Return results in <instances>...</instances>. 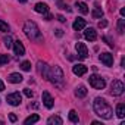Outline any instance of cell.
<instances>
[{
  "mask_svg": "<svg viewBox=\"0 0 125 125\" xmlns=\"http://www.w3.org/2000/svg\"><path fill=\"white\" fill-rule=\"evenodd\" d=\"M24 32L31 41H37V43L43 41V35H41V32H40V30H38V27H37V24L34 21H27L25 22Z\"/></svg>",
  "mask_w": 125,
  "mask_h": 125,
  "instance_id": "obj_2",
  "label": "cell"
},
{
  "mask_svg": "<svg viewBox=\"0 0 125 125\" xmlns=\"http://www.w3.org/2000/svg\"><path fill=\"white\" fill-rule=\"evenodd\" d=\"M75 6L78 8V10H80L83 15H87V13H88V6H87L84 2H77V3H75Z\"/></svg>",
  "mask_w": 125,
  "mask_h": 125,
  "instance_id": "obj_17",
  "label": "cell"
},
{
  "mask_svg": "<svg viewBox=\"0 0 125 125\" xmlns=\"http://www.w3.org/2000/svg\"><path fill=\"white\" fill-rule=\"evenodd\" d=\"M69 121H71V122H74V124H78V122H80L78 113H77L75 110H71V112H69Z\"/></svg>",
  "mask_w": 125,
  "mask_h": 125,
  "instance_id": "obj_22",
  "label": "cell"
},
{
  "mask_svg": "<svg viewBox=\"0 0 125 125\" xmlns=\"http://www.w3.org/2000/svg\"><path fill=\"white\" fill-rule=\"evenodd\" d=\"M75 49H77V53H78V57L80 59H87L88 57V50H87V47H85V44L84 43H77V46H75Z\"/></svg>",
  "mask_w": 125,
  "mask_h": 125,
  "instance_id": "obj_7",
  "label": "cell"
},
{
  "mask_svg": "<svg viewBox=\"0 0 125 125\" xmlns=\"http://www.w3.org/2000/svg\"><path fill=\"white\" fill-rule=\"evenodd\" d=\"M43 104H44L47 109H52L53 104H54V100H53V97L50 96L49 91H44V93H43Z\"/></svg>",
  "mask_w": 125,
  "mask_h": 125,
  "instance_id": "obj_9",
  "label": "cell"
},
{
  "mask_svg": "<svg viewBox=\"0 0 125 125\" xmlns=\"http://www.w3.org/2000/svg\"><path fill=\"white\" fill-rule=\"evenodd\" d=\"M47 124H49V125H53V124H56V125H62V124H63V121H62L59 116H50V118L47 119Z\"/></svg>",
  "mask_w": 125,
  "mask_h": 125,
  "instance_id": "obj_19",
  "label": "cell"
},
{
  "mask_svg": "<svg viewBox=\"0 0 125 125\" xmlns=\"http://www.w3.org/2000/svg\"><path fill=\"white\" fill-rule=\"evenodd\" d=\"M72 27H74V30H75V31H80V30L85 28V19H83V18H77V19L74 21Z\"/></svg>",
  "mask_w": 125,
  "mask_h": 125,
  "instance_id": "obj_13",
  "label": "cell"
},
{
  "mask_svg": "<svg viewBox=\"0 0 125 125\" xmlns=\"http://www.w3.org/2000/svg\"><path fill=\"white\" fill-rule=\"evenodd\" d=\"M88 83H90V85L93 87V88H96V90H103L104 87H106V81L102 78V77H99V75H90V78H88Z\"/></svg>",
  "mask_w": 125,
  "mask_h": 125,
  "instance_id": "obj_4",
  "label": "cell"
},
{
  "mask_svg": "<svg viewBox=\"0 0 125 125\" xmlns=\"http://www.w3.org/2000/svg\"><path fill=\"white\" fill-rule=\"evenodd\" d=\"M19 2H21V3H25V2H27V0H19Z\"/></svg>",
  "mask_w": 125,
  "mask_h": 125,
  "instance_id": "obj_39",
  "label": "cell"
},
{
  "mask_svg": "<svg viewBox=\"0 0 125 125\" xmlns=\"http://www.w3.org/2000/svg\"><path fill=\"white\" fill-rule=\"evenodd\" d=\"M56 35H57V37H62V35H63V32H62V30H56Z\"/></svg>",
  "mask_w": 125,
  "mask_h": 125,
  "instance_id": "obj_34",
  "label": "cell"
},
{
  "mask_svg": "<svg viewBox=\"0 0 125 125\" xmlns=\"http://www.w3.org/2000/svg\"><path fill=\"white\" fill-rule=\"evenodd\" d=\"M38 72H40V75H43L44 78H47V75H49V68H47V65L43 63V62H38Z\"/></svg>",
  "mask_w": 125,
  "mask_h": 125,
  "instance_id": "obj_15",
  "label": "cell"
},
{
  "mask_svg": "<svg viewBox=\"0 0 125 125\" xmlns=\"http://www.w3.org/2000/svg\"><path fill=\"white\" fill-rule=\"evenodd\" d=\"M13 49H15V53H16L18 56H24V54H25V47H24V44H22L19 40H16V41L13 43Z\"/></svg>",
  "mask_w": 125,
  "mask_h": 125,
  "instance_id": "obj_12",
  "label": "cell"
},
{
  "mask_svg": "<svg viewBox=\"0 0 125 125\" xmlns=\"http://www.w3.org/2000/svg\"><path fill=\"white\" fill-rule=\"evenodd\" d=\"M91 124H93V125H100V122H99V121H93Z\"/></svg>",
  "mask_w": 125,
  "mask_h": 125,
  "instance_id": "obj_38",
  "label": "cell"
},
{
  "mask_svg": "<svg viewBox=\"0 0 125 125\" xmlns=\"http://www.w3.org/2000/svg\"><path fill=\"white\" fill-rule=\"evenodd\" d=\"M87 93H88V91H87V88H85L84 85H80V87L75 90V96H77V97H85Z\"/></svg>",
  "mask_w": 125,
  "mask_h": 125,
  "instance_id": "obj_18",
  "label": "cell"
},
{
  "mask_svg": "<svg viewBox=\"0 0 125 125\" xmlns=\"http://www.w3.org/2000/svg\"><path fill=\"white\" fill-rule=\"evenodd\" d=\"M6 100H8V103H9V104H12V106H19V104H21V102H22V96L16 91V93L9 94V96L6 97Z\"/></svg>",
  "mask_w": 125,
  "mask_h": 125,
  "instance_id": "obj_6",
  "label": "cell"
},
{
  "mask_svg": "<svg viewBox=\"0 0 125 125\" xmlns=\"http://www.w3.org/2000/svg\"><path fill=\"white\" fill-rule=\"evenodd\" d=\"M47 80L57 88H63V84H65V75L62 72V69L59 66H53L47 75Z\"/></svg>",
  "mask_w": 125,
  "mask_h": 125,
  "instance_id": "obj_3",
  "label": "cell"
},
{
  "mask_svg": "<svg viewBox=\"0 0 125 125\" xmlns=\"http://www.w3.org/2000/svg\"><path fill=\"white\" fill-rule=\"evenodd\" d=\"M5 90V84H3V81L0 80V91H3Z\"/></svg>",
  "mask_w": 125,
  "mask_h": 125,
  "instance_id": "obj_36",
  "label": "cell"
},
{
  "mask_svg": "<svg viewBox=\"0 0 125 125\" xmlns=\"http://www.w3.org/2000/svg\"><path fill=\"white\" fill-rule=\"evenodd\" d=\"M93 109H94V112H96L100 118H103V119H110L112 115H113L112 107H110L109 103H107L104 99H102V97H96V99H94V102H93Z\"/></svg>",
  "mask_w": 125,
  "mask_h": 125,
  "instance_id": "obj_1",
  "label": "cell"
},
{
  "mask_svg": "<svg viewBox=\"0 0 125 125\" xmlns=\"http://www.w3.org/2000/svg\"><path fill=\"white\" fill-rule=\"evenodd\" d=\"M121 15H122V16H125V9H124V8L121 9Z\"/></svg>",
  "mask_w": 125,
  "mask_h": 125,
  "instance_id": "obj_37",
  "label": "cell"
},
{
  "mask_svg": "<svg viewBox=\"0 0 125 125\" xmlns=\"http://www.w3.org/2000/svg\"><path fill=\"white\" fill-rule=\"evenodd\" d=\"M72 72H74L75 75H78V77H83V75L87 74V66L83 65V63H77V65L72 66Z\"/></svg>",
  "mask_w": 125,
  "mask_h": 125,
  "instance_id": "obj_8",
  "label": "cell"
},
{
  "mask_svg": "<svg viewBox=\"0 0 125 125\" xmlns=\"http://www.w3.org/2000/svg\"><path fill=\"white\" fill-rule=\"evenodd\" d=\"M9 60H10V59H9V56H8V54H0V66L6 65Z\"/></svg>",
  "mask_w": 125,
  "mask_h": 125,
  "instance_id": "obj_25",
  "label": "cell"
},
{
  "mask_svg": "<svg viewBox=\"0 0 125 125\" xmlns=\"http://www.w3.org/2000/svg\"><path fill=\"white\" fill-rule=\"evenodd\" d=\"M84 37H85L88 41H96V40H97V34H96L94 28H87V30L84 31Z\"/></svg>",
  "mask_w": 125,
  "mask_h": 125,
  "instance_id": "obj_11",
  "label": "cell"
},
{
  "mask_svg": "<svg viewBox=\"0 0 125 125\" xmlns=\"http://www.w3.org/2000/svg\"><path fill=\"white\" fill-rule=\"evenodd\" d=\"M0 31H9V25L3 21H0Z\"/></svg>",
  "mask_w": 125,
  "mask_h": 125,
  "instance_id": "obj_29",
  "label": "cell"
},
{
  "mask_svg": "<svg viewBox=\"0 0 125 125\" xmlns=\"http://www.w3.org/2000/svg\"><path fill=\"white\" fill-rule=\"evenodd\" d=\"M38 119H40V116H38V115H31V116H28V118L24 121V124H25V125H30V124H35Z\"/></svg>",
  "mask_w": 125,
  "mask_h": 125,
  "instance_id": "obj_21",
  "label": "cell"
},
{
  "mask_svg": "<svg viewBox=\"0 0 125 125\" xmlns=\"http://www.w3.org/2000/svg\"><path fill=\"white\" fill-rule=\"evenodd\" d=\"M57 5H59V8H60V9H63V10H66V12H71V10H72V9H71V8L68 6V5H65V3H62V2H59Z\"/></svg>",
  "mask_w": 125,
  "mask_h": 125,
  "instance_id": "obj_28",
  "label": "cell"
},
{
  "mask_svg": "<svg viewBox=\"0 0 125 125\" xmlns=\"http://www.w3.org/2000/svg\"><path fill=\"white\" fill-rule=\"evenodd\" d=\"M46 15V21H50V19H53V16L50 15V13H44Z\"/></svg>",
  "mask_w": 125,
  "mask_h": 125,
  "instance_id": "obj_35",
  "label": "cell"
},
{
  "mask_svg": "<svg viewBox=\"0 0 125 125\" xmlns=\"http://www.w3.org/2000/svg\"><path fill=\"white\" fill-rule=\"evenodd\" d=\"M21 69H22V71H30V69H31V63H30L28 60L22 62V63H21Z\"/></svg>",
  "mask_w": 125,
  "mask_h": 125,
  "instance_id": "obj_27",
  "label": "cell"
},
{
  "mask_svg": "<svg viewBox=\"0 0 125 125\" xmlns=\"http://www.w3.org/2000/svg\"><path fill=\"white\" fill-rule=\"evenodd\" d=\"M106 25H107V21H104V19L99 22V28H106Z\"/></svg>",
  "mask_w": 125,
  "mask_h": 125,
  "instance_id": "obj_31",
  "label": "cell"
},
{
  "mask_svg": "<svg viewBox=\"0 0 125 125\" xmlns=\"http://www.w3.org/2000/svg\"><path fill=\"white\" fill-rule=\"evenodd\" d=\"M99 57L102 60V63H104L106 66H112L113 65V56L110 53H102Z\"/></svg>",
  "mask_w": 125,
  "mask_h": 125,
  "instance_id": "obj_10",
  "label": "cell"
},
{
  "mask_svg": "<svg viewBox=\"0 0 125 125\" xmlns=\"http://www.w3.org/2000/svg\"><path fill=\"white\" fill-rule=\"evenodd\" d=\"M93 18H102L103 16V10H102V8H96L94 10H93Z\"/></svg>",
  "mask_w": 125,
  "mask_h": 125,
  "instance_id": "obj_24",
  "label": "cell"
},
{
  "mask_svg": "<svg viewBox=\"0 0 125 125\" xmlns=\"http://www.w3.org/2000/svg\"><path fill=\"white\" fill-rule=\"evenodd\" d=\"M3 43H5V46H6L8 49H10V47L13 46V41H12V37H9V35L3 38Z\"/></svg>",
  "mask_w": 125,
  "mask_h": 125,
  "instance_id": "obj_26",
  "label": "cell"
},
{
  "mask_svg": "<svg viewBox=\"0 0 125 125\" xmlns=\"http://www.w3.org/2000/svg\"><path fill=\"white\" fill-rule=\"evenodd\" d=\"M34 10L38 12V13H47L49 12V6L46 3H37L35 8H34Z\"/></svg>",
  "mask_w": 125,
  "mask_h": 125,
  "instance_id": "obj_16",
  "label": "cell"
},
{
  "mask_svg": "<svg viewBox=\"0 0 125 125\" xmlns=\"http://www.w3.org/2000/svg\"><path fill=\"white\" fill-rule=\"evenodd\" d=\"M116 115H118L119 118H124V116H125V104H124V103L116 104Z\"/></svg>",
  "mask_w": 125,
  "mask_h": 125,
  "instance_id": "obj_20",
  "label": "cell"
},
{
  "mask_svg": "<svg viewBox=\"0 0 125 125\" xmlns=\"http://www.w3.org/2000/svg\"><path fill=\"white\" fill-rule=\"evenodd\" d=\"M24 94H25L27 97H30V99L34 97V91H31L30 88H24Z\"/></svg>",
  "mask_w": 125,
  "mask_h": 125,
  "instance_id": "obj_30",
  "label": "cell"
},
{
  "mask_svg": "<svg viewBox=\"0 0 125 125\" xmlns=\"http://www.w3.org/2000/svg\"><path fill=\"white\" fill-rule=\"evenodd\" d=\"M57 19H59L60 22H66V19H65V16H63V15H57Z\"/></svg>",
  "mask_w": 125,
  "mask_h": 125,
  "instance_id": "obj_33",
  "label": "cell"
},
{
  "mask_svg": "<svg viewBox=\"0 0 125 125\" xmlns=\"http://www.w3.org/2000/svg\"><path fill=\"white\" fill-rule=\"evenodd\" d=\"M9 119H10V122H15V121H16V115H15V113H10V115H9Z\"/></svg>",
  "mask_w": 125,
  "mask_h": 125,
  "instance_id": "obj_32",
  "label": "cell"
},
{
  "mask_svg": "<svg viewBox=\"0 0 125 125\" xmlns=\"http://www.w3.org/2000/svg\"><path fill=\"white\" fill-rule=\"evenodd\" d=\"M124 90H125V87H124L122 81H119V80H115V81L112 83V85H110V93H112V96H121V94L124 93Z\"/></svg>",
  "mask_w": 125,
  "mask_h": 125,
  "instance_id": "obj_5",
  "label": "cell"
},
{
  "mask_svg": "<svg viewBox=\"0 0 125 125\" xmlns=\"http://www.w3.org/2000/svg\"><path fill=\"white\" fill-rule=\"evenodd\" d=\"M22 75L21 74H16V72H13V74H10L9 77H8V80H9V83H12V84H19V83H22Z\"/></svg>",
  "mask_w": 125,
  "mask_h": 125,
  "instance_id": "obj_14",
  "label": "cell"
},
{
  "mask_svg": "<svg viewBox=\"0 0 125 125\" xmlns=\"http://www.w3.org/2000/svg\"><path fill=\"white\" fill-rule=\"evenodd\" d=\"M124 31H125V19H119L118 21V32L124 34Z\"/></svg>",
  "mask_w": 125,
  "mask_h": 125,
  "instance_id": "obj_23",
  "label": "cell"
}]
</instances>
